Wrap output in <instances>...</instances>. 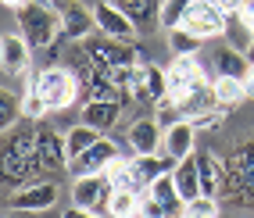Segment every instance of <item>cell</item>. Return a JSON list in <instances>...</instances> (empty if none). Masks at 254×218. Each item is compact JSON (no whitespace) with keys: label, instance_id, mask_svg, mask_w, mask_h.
<instances>
[{"label":"cell","instance_id":"obj_1","mask_svg":"<svg viewBox=\"0 0 254 218\" xmlns=\"http://www.w3.org/2000/svg\"><path fill=\"white\" fill-rule=\"evenodd\" d=\"M32 172H40L36 132L18 129L4 140V179L7 186H25V182H32Z\"/></svg>","mask_w":254,"mask_h":218},{"label":"cell","instance_id":"obj_2","mask_svg":"<svg viewBox=\"0 0 254 218\" xmlns=\"http://www.w3.org/2000/svg\"><path fill=\"white\" fill-rule=\"evenodd\" d=\"M14 14H18V32L29 40L32 50H47V47L58 43V36H61L58 7H47V4H40V0H29V4L18 7Z\"/></svg>","mask_w":254,"mask_h":218},{"label":"cell","instance_id":"obj_3","mask_svg":"<svg viewBox=\"0 0 254 218\" xmlns=\"http://www.w3.org/2000/svg\"><path fill=\"white\" fill-rule=\"evenodd\" d=\"M32 90H36L50 111H64V108H72L75 104V97L82 93L79 90V79L72 68H64V64H50V68L36 72V82H32Z\"/></svg>","mask_w":254,"mask_h":218},{"label":"cell","instance_id":"obj_4","mask_svg":"<svg viewBox=\"0 0 254 218\" xmlns=\"http://www.w3.org/2000/svg\"><path fill=\"white\" fill-rule=\"evenodd\" d=\"M82 50L90 54V61H97L104 72H115V68H140V54L136 47H132L129 40H115V36H90L82 40Z\"/></svg>","mask_w":254,"mask_h":218},{"label":"cell","instance_id":"obj_5","mask_svg":"<svg viewBox=\"0 0 254 218\" xmlns=\"http://www.w3.org/2000/svg\"><path fill=\"white\" fill-rule=\"evenodd\" d=\"M226 193L244 200V204H254V140L240 143L226 161Z\"/></svg>","mask_w":254,"mask_h":218},{"label":"cell","instance_id":"obj_6","mask_svg":"<svg viewBox=\"0 0 254 218\" xmlns=\"http://www.w3.org/2000/svg\"><path fill=\"white\" fill-rule=\"evenodd\" d=\"M183 29L197 32L200 40H215V36H226L229 14L218 4H211V0H193V4L186 7V14H183Z\"/></svg>","mask_w":254,"mask_h":218},{"label":"cell","instance_id":"obj_7","mask_svg":"<svg viewBox=\"0 0 254 218\" xmlns=\"http://www.w3.org/2000/svg\"><path fill=\"white\" fill-rule=\"evenodd\" d=\"M58 14H61V36L72 43L90 40V32L97 29L93 7H86L82 0H58Z\"/></svg>","mask_w":254,"mask_h":218},{"label":"cell","instance_id":"obj_8","mask_svg":"<svg viewBox=\"0 0 254 218\" xmlns=\"http://www.w3.org/2000/svg\"><path fill=\"white\" fill-rule=\"evenodd\" d=\"M115 186L108 182V175H79L72 182V208L82 211H108V200H111Z\"/></svg>","mask_w":254,"mask_h":218},{"label":"cell","instance_id":"obj_9","mask_svg":"<svg viewBox=\"0 0 254 218\" xmlns=\"http://www.w3.org/2000/svg\"><path fill=\"white\" fill-rule=\"evenodd\" d=\"M58 204V186L54 182H47V179H32V182H25V186H18V190H11V197H7V208L11 211H50Z\"/></svg>","mask_w":254,"mask_h":218},{"label":"cell","instance_id":"obj_10","mask_svg":"<svg viewBox=\"0 0 254 218\" xmlns=\"http://www.w3.org/2000/svg\"><path fill=\"white\" fill-rule=\"evenodd\" d=\"M165 72H168V97H172L176 104L197 86V82L208 79V72H204V64H200L197 54L193 57H172V64H168Z\"/></svg>","mask_w":254,"mask_h":218},{"label":"cell","instance_id":"obj_11","mask_svg":"<svg viewBox=\"0 0 254 218\" xmlns=\"http://www.w3.org/2000/svg\"><path fill=\"white\" fill-rule=\"evenodd\" d=\"M93 18H97V32H104V36H115V40H136L140 36V29L132 25V18L118 7L111 4V0H100V4H93Z\"/></svg>","mask_w":254,"mask_h":218},{"label":"cell","instance_id":"obj_12","mask_svg":"<svg viewBox=\"0 0 254 218\" xmlns=\"http://www.w3.org/2000/svg\"><path fill=\"white\" fill-rule=\"evenodd\" d=\"M0 64H4V75L7 79H25L29 75V64H32V47L22 32H7L0 40Z\"/></svg>","mask_w":254,"mask_h":218},{"label":"cell","instance_id":"obj_13","mask_svg":"<svg viewBox=\"0 0 254 218\" xmlns=\"http://www.w3.org/2000/svg\"><path fill=\"white\" fill-rule=\"evenodd\" d=\"M129 93L136 100H147V104H161L168 97V72L158 68V64H150V61H143L136 68V79H132Z\"/></svg>","mask_w":254,"mask_h":218},{"label":"cell","instance_id":"obj_14","mask_svg":"<svg viewBox=\"0 0 254 218\" xmlns=\"http://www.w3.org/2000/svg\"><path fill=\"white\" fill-rule=\"evenodd\" d=\"M118 158V143L108 140V136H100L86 154H79L75 161H68V172L79 179V175H104V168Z\"/></svg>","mask_w":254,"mask_h":218},{"label":"cell","instance_id":"obj_15","mask_svg":"<svg viewBox=\"0 0 254 218\" xmlns=\"http://www.w3.org/2000/svg\"><path fill=\"white\" fill-rule=\"evenodd\" d=\"M36 150H40V168L43 172H61L68 168V147H64V136L54 129H36Z\"/></svg>","mask_w":254,"mask_h":218},{"label":"cell","instance_id":"obj_16","mask_svg":"<svg viewBox=\"0 0 254 218\" xmlns=\"http://www.w3.org/2000/svg\"><path fill=\"white\" fill-rule=\"evenodd\" d=\"M161 154H168L176 164L186 161V158H193L197 154V125L190 118H183L176 122L172 129H165V147H161Z\"/></svg>","mask_w":254,"mask_h":218},{"label":"cell","instance_id":"obj_17","mask_svg":"<svg viewBox=\"0 0 254 218\" xmlns=\"http://www.w3.org/2000/svg\"><path fill=\"white\" fill-rule=\"evenodd\" d=\"M129 150L132 154H161L165 147V129L158 125V118H136L129 125Z\"/></svg>","mask_w":254,"mask_h":218},{"label":"cell","instance_id":"obj_18","mask_svg":"<svg viewBox=\"0 0 254 218\" xmlns=\"http://www.w3.org/2000/svg\"><path fill=\"white\" fill-rule=\"evenodd\" d=\"M129 164H132V179H136V190L140 193H147L154 179H161L165 172L176 168V161L168 154H132Z\"/></svg>","mask_w":254,"mask_h":218},{"label":"cell","instance_id":"obj_19","mask_svg":"<svg viewBox=\"0 0 254 218\" xmlns=\"http://www.w3.org/2000/svg\"><path fill=\"white\" fill-rule=\"evenodd\" d=\"M197 172H200V190H204V197H218L226 190V164L218 161L211 150H197Z\"/></svg>","mask_w":254,"mask_h":218},{"label":"cell","instance_id":"obj_20","mask_svg":"<svg viewBox=\"0 0 254 218\" xmlns=\"http://www.w3.org/2000/svg\"><path fill=\"white\" fill-rule=\"evenodd\" d=\"M118 118H122V100H86L79 122H86V125L100 129V132H108V129L118 125Z\"/></svg>","mask_w":254,"mask_h":218},{"label":"cell","instance_id":"obj_21","mask_svg":"<svg viewBox=\"0 0 254 218\" xmlns=\"http://www.w3.org/2000/svg\"><path fill=\"white\" fill-rule=\"evenodd\" d=\"M179 108H183L186 118H197V114H204V111H215V108H218V100H215V82H208V79L197 82V86L179 100Z\"/></svg>","mask_w":254,"mask_h":218},{"label":"cell","instance_id":"obj_22","mask_svg":"<svg viewBox=\"0 0 254 218\" xmlns=\"http://www.w3.org/2000/svg\"><path fill=\"white\" fill-rule=\"evenodd\" d=\"M172 179H176V190H179V197L190 204V200H197L200 193V172H197V158H186V161H179L176 168H172Z\"/></svg>","mask_w":254,"mask_h":218},{"label":"cell","instance_id":"obj_23","mask_svg":"<svg viewBox=\"0 0 254 218\" xmlns=\"http://www.w3.org/2000/svg\"><path fill=\"white\" fill-rule=\"evenodd\" d=\"M211 64H215V75H233V79H244L247 68H251L247 54L236 50V47H218L211 54Z\"/></svg>","mask_w":254,"mask_h":218},{"label":"cell","instance_id":"obj_24","mask_svg":"<svg viewBox=\"0 0 254 218\" xmlns=\"http://www.w3.org/2000/svg\"><path fill=\"white\" fill-rule=\"evenodd\" d=\"M118 7L129 14L140 32H150L154 25H161V4L158 0H126V4H118Z\"/></svg>","mask_w":254,"mask_h":218},{"label":"cell","instance_id":"obj_25","mask_svg":"<svg viewBox=\"0 0 254 218\" xmlns=\"http://www.w3.org/2000/svg\"><path fill=\"white\" fill-rule=\"evenodd\" d=\"M215 100H218V108H240L244 100H247V82L244 79H233V75H215Z\"/></svg>","mask_w":254,"mask_h":218},{"label":"cell","instance_id":"obj_26","mask_svg":"<svg viewBox=\"0 0 254 218\" xmlns=\"http://www.w3.org/2000/svg\"><path fill=\"white\" fill-rule=\"evenodd\" d=\"M104 136L100 129H93V125H86V122H79V125H72L68 132H64V147H68V161H75L79 154H86V150Z\"/></svg>","mask_w":254,"mask_h":218},{"label":"cell","instance_id":"obj_27","mask_svg":"<svg viewBox=\"0 0 254 218\" xmlns=\"http://www.w3.org/2000/svg\"><path fill=\"white\" fill-rule=\"evenodd\" d=\"M140 200H143V193H136V190H115L108 200V215L111 218H136Z\"/></svg>","mask_w":254,"mask_h":218},{"label":"cell","instance_id":"obj_28","mask_svg":"<svg viewBox=\"0 0 254 218\" xmlns=\"http://www.w3.org/2000/svg\"><path fill=\"white\" fill-rule=\"evenodd\" d=\"M168 47H172V57H193V54H200V47H204V40L197 36V32H190V29H172L168 32Z\"/></svg>","mask_w":254,"mask_h":218},{"label":"cell","instance_id":"obj_29","mask_svg":"<svg viewBox=\"0 0 254 218\" xmlns=\"http://www.w3.org/2000/svg\"><path fill=\"white\" fill-rule=\"evenodd\" d=\"M190 4H193V0H161V29L165 32L179 29L183 25V14H186Z\"/></svg>","mask_w":254,"mask_h":218},{"label":"cell","instance_id":"obj_30","mask_svg":"<svg viewBox=\"0 0 254 218\" xmlns=\"http://www.w3.org/2000/svg\"><path fill=\"white\" fill-rule=\"evenodd\" d=\"M47 111H50V104H47L36 90H25V93H22V118H25V122H43Z\"/></svg>","mask_w":254,"mask_h":218},{"label":"cell","instance_id":"obj_31","mask_svg":"<svg viewBox=\"0 0 254 218\" xmlns=\"http://www.w3.org/2000/svg\"><path fill=\"white\" fill-rule=\"evenodd\" d=\"M154 118H158V125H161V129H172L176 122H183V118H186V114H183V108L176 104L172 97H165L161 104H154Z\"/></svg>","mask_w":254,"mask_h":218},{"label":"cell","instance_id":"obj_32","mask_svg":"<svg viewBox=\"0 0 254 218\" xmlns=\"http://www.w3.org/2000/svg\"><path fill=\"white\" fill-rule=\"evenodd\" d=\"M14 118H22V97L4 90V97H0V129H11Z\"/></svg>","mask_w":254,"mask_h":218},{"label":"cell","instance_id":"obj_33","mask_svg":"<svg viewBox=\"0 0 254 218\" xmlns=\"http://www.w3.org/2000/svg\"><path fill=\"white\" fill-rule=\"evenodd\" d=\"M183 218H218V197H204V193H200L197 200L186 204Z\"/></svg>","mask_w":254,"mask_h":218},{"label":"cell","instance_id":"obj_34","mask_svg":"<svg viewBox=\"0 0 254 218\" xmlns=\"http://www.w3.org/2000/svg\"><path fill=\"white\" fill-rule=\"evenodd\" d=\"M222 114H226V108H215V111H204V114H197V118H190V122L197 125V132L200 129H218L222 125Z\"/></svg>","mask_w":254,"mask_h":218},{"label":"cell","instance_id":"obj_35","mask_svg":"<svg viewBox=\"0 0 254 218\" xmlns=\"http://www.w3.org/2000/svg\"><path fill=\"white\" fill-rule=\"evenodd\" d=\"M61 218H104V215H100V211H82V208H68V211H64Z\"/></svg>","mask_w":254,"mask_h":218},{"label":"cell","instance_id":"obj_36","mask_svg":"<svg viewBox=\"0 0 254 218\" xmlns=\"http://www.w3.org/2000/svg\"><path fill=\"white\" fill-rule=\"evenodd\" d=\"M211 4H218V7L226 11V14H233V11H236V4H240V0H211Z\"/></svg>","mask_w":254,"mask_h":218},{"label":"cell","instance_id":"obj_37","mask_svg":"<svg viewBox=\"0 0 254 218\" xmlns=\"http://www.w3.org/2000/svg\"><path fill=\"white\" fill-rule=\"evenodd\" d=\"M244 82H247V97L254 100V64H251V68H247V75H244Z\"/></svg>","mask_w":254,"mask_h":218},{"label":"cell","instance_id":"obj_38","mask_svg":"<svg viewBox=\"0 0 254 218\" xmlns=\"http://www.w3.org/2000/svg\"><path fill=\"white\" fill-rule=\"evenodd\" d=\"M0 4L11 7V11H18V7H25V4H29V0H0Z\"/></svg>","mask_w":254,"mask_h":218},{"label":"cell","instance_id":"obj_39","mask_svg":"<svg viewBox=\"0 0 254 218\" xmlns=\"http://www.w3.org/2000/svg\"><path fill=\"white\" fill-rule=\"evenodd\" d=\"M244 54H247V61H251V64H254V40H251V47H247V50H244Z\"/></svg>","mask_w":254,"mask_h":218},{"label":"cell","instance_id":"obj_40","mask_svg":"<svg viewBox=\"0 0 254 218\" xmlns=\"http://www.w3.org/2000/svg\"><path fill=\"white\" fill-rule=\"evenodd\" d=\"M111 4H126V0H111Z\"/></svg>","mask_w":254,"mask_h":218}]
</instances>
